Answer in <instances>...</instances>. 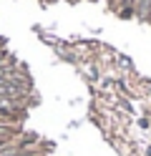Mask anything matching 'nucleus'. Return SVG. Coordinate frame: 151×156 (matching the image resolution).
<instances>
[{
  "mask_svg": "<svg viewBox=\"0 0 151 156\" xmlns=\"http://www.w3.org/2000/svg\"><path fill=\"white\" fill-rule=\"evenodd\" d=\"M149 18H151V0H149Z\"/></svg>",
  "mask_w": 151,
  "mask_h": 156,
  "instance_id": "obj_2",
  "label": "nucleus"
},
{
  "mask_svg": "<svg viewBox=\"0 0 151 156\" xmlns=\"http://www.w3.org/2000/svg\"><path fill=\"white\" fill-rule=\"evenodd\" d=\"M136 10V0H121V15H131Z\"/></svg>",
  "mask_w": 151,
  "mask_h": 156,
  "instance_id": "obj_1",
  "label": "nucleus"
}]
</instances>
